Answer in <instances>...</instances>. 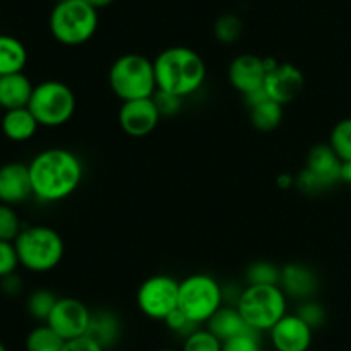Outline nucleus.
<instances>
[{
	"instance_id": "obj_9",
	"label": "nucleus",
	"mask_w": 351,
	"mask_h": 351,
	"mask_svg": "<svg viewBox=\"0 0 351 351\" xmlns=\"http://www.w3.org/2000/svg\"><path fill=\"white\" fill-rule=\"evenodd\" d=\"M343 161L329 144H317L307 154L305 168L295 177V185L307 194H319L341 182Z\"/></svg>"
},
{
	"instance_id": "obj_4",
	"label": "nucleus",
	"mask_w": 351,
	"mask_h": 351,
	"mask_svg": "<svg viewBox=\"0 0 351 351\" xmlns=\"http://www.w3.org/2000/svg\"><path fill=\"white\" fill-rule=\"evenodd\" d=\"M235 307L254 332H269L288 314V297L280 285H247Z\"/></svg>"
},
{
	"instance_id": "obj_28",
	"label": "nucleus",
	"mask_w": 351,
	"mask_h": 351,
	"mask_svg": "<svg viewBox=\"0 0 351 351\" xmlns=\"http://www.w3.org/2000/svg\"><path fill=\"white\" fill-rule=\"evenodd\" d=\"M281 267L267 261H256L245 271L247 285H280Z\"/></svg>"
},
{
	"instance_id": "obj_41",
	"label": "nucleus",
	"mask_w": 351,
	"mask_h": 351,
	"mask_svg": "<svg viewBox=\"0 0 351 351\" xmlns=\"http://www.w3.org/2000/svg\"><path fill=\"white\" fill-rule=\"evenodd\" d=\"M0 351H9V350H7V346H5V345H3V343H2V341H0Z\"/></svg>"
},
{
	"instance_id": "obj_19",
	"label": "nucleus",
	"mask_w": 351,
	"mask_h": 351,
	"mask_svg": "<svg viewBox=\"0 0 351 351\" xmlns=\"http://www.w3.org/2000/svg\"><path fill=\"white\" fill-rule=\"evenodd\" d=\"M38 129H40V123L29 112V108L7 110L0 120V130L10 143H27L36 136Z\"/></svg>"
},
{
	"instance_id": "obj_36",
	"label": "nucleus",
	"mask_w": 351,
	"mask_h": 351,
	"mask_svg": "<svg viewBox=\"0 0 351 351\" xmlns=\"http://www.w3.org/2000/svg\"><path fill=\"white\" fill-rule=\"evenodd\" d=\"M62 351H106L99 343H96L95 339L89 338V336H81V338L71 339V341H65L64 350Z\"/></svg>"
},
{
	"instance_id": "obj_21",
	"label": "nucleus",
	"mask_w": 351,
	"mask_h": 351,
	"mask_svg": "<svg viewBox=\"0 0 351 351\" xmlns=\"http://www.w3.org/2000/svg\"><path fill=\"white\" fill-rule=\"evenodd\" d=\"M206 328H208L221 343L230 341V339L233 338H239V336L249 335V332H254L252 329L247 326V322L243 321V317L240 315L239 308H237L235 305H223V307L209 319Z\"/></svg>"
},
{
	"instance_id": "obj_1",
	"label": "nucleus",
	"mask_w": 351,
	"mask_h": 351,
	"mask_svg": "<svg viewBox=\"0 0 351 351\" xmlns=\"http://www.w3.org/2000/svg\"><path fill=\"white\" fill-rule=\"evenodd\" d=\"M33 199L41 204H57L71 197L82 184L84 163L67 147H47L27 163Z\"/></svg>"
},
{
	"instance_id": "obj_3",
	"label": "nucleus",
	"mask_w": 351,
	"mask_h": 351,
	"mask_svg": "<svg viewBox=\"0 0 351 351\" xmlns=\"http://www.w3.org/2000/svg\"><path fill=\"white\" fill-rule=\"evenodd\" d=\"M19 266L29 273L45 274L58 267L65 256V242L60 233L47 225L24 226L16 240Z\"/></svg>"
},
{
	"instance_id": "obj_5",
	"label": "nucleus",
	"mask_w": 351,
	"mask_h": 351,
	"mask_svg": "<svg viewBox=\"0 0 351 351\" xmlns=\"http://www.w3.org/2000/svg\"><path fill=\"white\" fill-rule=\"evenodd\" d=\"M108 84L122 103L153 98L158 91L153 60L141 53L120 55L108 71Z\"/></svg>"
},
{
	"instance_id": "obj_40",
	"label": "nucleus",
	"mask_w": 351,
	"mask_h": 351,
	"mask_svg": "<svg viewBox=\"0 0 351 351\" xmlns=\"http://www.w3.org/2000/svg\"><path fill=\"white\" fill-rule=\"evenodd\" d=\"M156 351H182V350H177V348H161V350H156Z\"/></svg>"
},
{
	"instance_id": "obj_42",
	"label": "nucleus",
	"mask_w": 351,
	"mask_h": 351,
	"mask_svg": "<svg viewBox=\"0 0 351 351\" xmlns=\"http://www.w3.org/2000/svg\"><path fill=\"white\" fill-rule=\"evenodd\" d=\"M55 2H62V0H55Z\"/></svg>"
},
{
	"instance_id": "obj_22",
	"label": "nucleus",
	"mask_w": 351,
	"mask_h": 351,
	"mask_svg": "<svg viewBox=\"0 0 351 351\" xmlns=\"http://www.w3.org/2000/svg\"><path fill=\"white\" fill-rule=\"evenodd\" d=\"M27 50L23 41L9 34H0V77L24 72Z\"/></svg>"
},
{
	"instance_id": "obj_16",
	"label": "nucleus",
	"mask_w": 351,
	"mask_h": 351,
	"mask_svg": "<svg viewBox=\"0 0 351 351\" xmlns=\"http://www.w3.org/2000/svg\"><path fill=\"white\" fill-rule=\"evenodd\" d=\"M33 197L27 163L9 161L0 167V204L19 206Z\"/></svg>"
},
{
	"instance_id": "obj_12",
	"label": "nucleus",
	"mask_w": 351,
	"mask_h": 351,
	"mask_svg": "<svg viewBox=\"0 0 351 351\" xmlns=\"http://www.w3.org/2000/svg\"><path fill=\"white\" fill-rule=\"evenodd\" d=\"M161 120L153 98L136 99V101H123L119 110L120 129L130 137H146L154 132Z\"/></svg>"
},
{
	"instance_id": "obj_18",
	"label": "nucleus",
	"mask_w": 351,
	"mask_h": 351,
	"mask_svg": "<svg viewBox=\"0 0 351 351\" xmlns=\"http://www.w3.org/2000/svg\"><path fill=\"white\" fill-rule=\"evenodd\" d=\"M122 332L123 324L115 312L108 311V308L91 311V319H89L86 336L99 343L103 348L110 350L115 345H119V341L122 339Z\"/></svg>"
},
{
	"instance_id": "obj_8",
	"label": "nucleus",
	"mask_w": 351,
	"mask_h": 351,
	"mask_svg": "<svg viewBox=\"0 0 351 351\" xmlns=\"http://www.w3.org/2000/svg\"><path fill=\"white\" fill-rule=\"evenodd\" d=\"M75 106L77 99L71 86L57 79H47L40 84H34L27 108L38 120L40 127L57 129L71 122Z\"/></svg>"
},
{
	"instance_id": "obj_11",
	"label": "nucleus",
	"mask_w": 351,
	"mask_h": 351,
	"mask_svg": "<svg viewBox=\"0 0 351 351\" xmlns=\"http://www.w3.org/2000/svg\"><path fill=\"white\" fill-rule=\"evenodd\" d=\"M89 319H91V311L86 307L84 302L74 297H58L45 324L50 326L64 341H71L88 332Z\"/></svg>"
},
{
	"instance_id": "obj_23",
	"label": "nucleus",
	"mask_w": 351,
	"mask_h": 351,
	"mask_svg": "<svg viewBox=\"0 0 351 351\" xmlns=\"http://www.w3.org/2000/svg\"><path fill=\"white\" fill-rule=\"evenodd\" d=\"M250 122L261 132H271V130L278 129L283 122L285 117V106L280 103L273 101V99H264V101L257 103V105L250 106Z\"/></svg>"
},
{
	"instance_id": "obj_37",
	"label": "nucleus",
	"mask_w": 351,
	"mask_h": 351,
	"mask_svg": "<svg viewBox=\"0 0 351 351\" xmlns=\"http://www.w3.org/2000/svg\"><path fill=\"white\" fill-rule=\"evenodd\" d=\"M0 288H2V291L7 297H16V295H19L23 291V280H21L19 274L14 273L10 276L0 280Z\"/></svg>"
},
{
	"instance_id": "obj_13",
	"label": "nucleus",
	"mask_w": 351,
	"mask_h": 351,
	"mask_svg": "<svg viewBox=\"0 0 351 351\" xmlns=\"http://www.w3.org/2000/svg\"><path fill=\"white\" fill-rule=\"evenodd\" d=\"M266 67L264 57L254 53H240L230 62L228 81L235 91L247 96L264 88L266 81Z\"/></svg>"
},
{
	"instance_id": "obj_14",
	"label": "nucleus",
	"mask_w": 351,
	"mask_h": 351,
	"mask_svg": "<svg viewBox=\"0 0 351 351\" xmlns=\"http://www.w3.org/2000/svg\"><path fill=\"white\" fill-rule=\"evenodd\" d=\"M304 74L297 65L280 62L276 69L266 74L264 91H266L267 98L285 106L300 95L304 89Z\"/></svg>"
},
{
	"instance_id": "obj_26",
	"label": "nucleus",
	"mask_w": 351,
	"mask_h": 351,
	"mask_svg": "<svg viewBox=\"0 0 351 351\" xmlns=\"http://www.w3.org/2000/svg\"><path fill=\"white\" fill-rule=\"evenodd\" d=\"M329 146L332 147L339 160L343 163L351 161V117L343 119L332 127L331 136H329Z\"/></svg>"
},
{
	"instance_id": "obj_2",
	"label": "nucleus",
	"mask_w": 351,
	"mask_h": 351,
	"mask_svg": "<svg viewBox=\"0 0 351 351\" xmlns=\"http://www.w3.org/2000/svg\"><path fill=\"white\" fill-rule=\"evenodd\" d=\"M158 91L185 99L204 86L208 67L199 51L189 47H170L153 60Z\"/></svg>"
},
{
	"instance_id": "obj_7",
	"label": "nucleus",
	"mask_w": 351,
	"mask_h": 351,
	"mask_svg": "<svg viewBox=\"0 0 351 351\" xmlns=\"http://www.w3.org/2000/svg\"><path fill=\"white\" fill-rule=\"evenodd\" d=\"M225 305L223 287L208 273H194L180 281L178 308L195 326H206Z\"/></svg>"
},
{
	"instance_id": "obj_6",
	"label": "nucleus",
	"mask_w": 351,
	"mask_h": 351,
	"mask_svg": "<svg viewBox=\"0 0 351 351\" xmlns=\"http://www.w3.org/2000/svg\"><path fill=\"white\" fill-rule=\"evenodd\" d=\"M98 10L84 0H62L53 5L48 19L50 33L64 47H81L98 31Z\"/></svg>"
},
{
	"instance_id": "obj_39",
	"label": "nucleus",
	"mask_w": 351,
	"mask_h": 351,
	"mask_svg": "<svg viewBox=\"0 0 351 351\" xmlns=\"http://www.w3.org/2000/svg\"><path fill=\"white\" fill-rule=\"evenodd\" d=\"M341 182H345V184L351 185V161H348V163H343Z\"/></svg>"
},
{
	"instance_id": "obj_25",
	"label": "nucleus",
	"mask_w": 351,
	"mask_h": 351,
	"mask_svg": "<svg viewBox=\"0 0 351 351\" xmlns=\"http://www.w3.org/2000/svg\"><path fill=\"white\" fill-rule=\"evenodd\" d=\"M57 300L58 297L51 290H47V288H38V290L31 291V293L27 295V300H26L27 314H29L34 321L45 324V322L48 321V317H50Z\"/></svg>"
},
{
	"instance_id": "obj_24",
	"label": "nucleus",
	"mask_w": 351,
	"mask_h": 351,
	"mask_svg": "<svg viewBox=\"0 0 351 351\" xmlns=\"http://www.w3.org/2000/svg\"><path fill=\"white\" fill-rule=\"evenodd\" d=\"M65 341L47 324H40L31 329L26 336V351H62Z\"/></svg>"
},
{
	"instance_id": "obj_34",
	"label": "nucleus",
	"mask_w": 351,
	"mask_h": 351,
	"mask_svg": "<svg viewBox=\"0 0 351 351\" xmlns=\"http://www.w3.org/2000/svg\"><path fill=\"white\" fill-rule=\"evenodd\" d=\"M221 351H264L263 345L257 332H249V335L239 336L230 341L223 343Z\"/></svg>"
},
{
	"instance_id": "obj_35",
	"label": "nucleus",
	"mask_w": 351,
	"mask_h": 351,
	"mask_svg": "<svg viewBox=\"0 0 351 351\" xmlns=\"http://www.w3.org/2000/svg\"><path fill=\"white\" fill-rule=\"evenodd\" d=\"M154 103H156L158 110L161 113V119L163 117H173L180 112L182 108V103L184 99L178 98V96L170 95V93H163V91H156L153 96Z\"/></svg>"
},
{
	"instance_id": "obj_38",
	"label": "nucleus",
	"mask_w": 351,
	"mask_h": 351,
	"mask_svg": "<svg viewBox=\"0 0 351 351\" xmlns=\"http://www.w3.org/2000/svg\"><path fill=\"white\" fill-rule=\"evenodd\" d=\"M84 2L89 3V5L95 7V9L98 10V9H103V7L112 5V3L115 2V0H84Z\"/></svg>"
},
{
	"instance_id": "obj_20",
	"label": "nucleus",
	"mask_w": 351,
	"mask_h": 351,
	"mask_svg": "<svg viewBox=\"0 0 351 351\" xmlns=\"http://www.w3.org/2000/svg\"><path fill=\"white\" fill-rule=\"evenodd\" d=\"M34 84L24 72L0 77V108L7 110L27 108L33 96Z\"/></svg>"
},
{
	"instance_id": "obj_29",
	"label": "nucleus",
	"mask_w": 351,
	"mask_h": 351,
	"mask_svg": "<svg viewBox=\"0 0 351 351\" xmlns=\"http://www.w3.org/2000/svg\"><path fill=\"white\" fill-rule=\"evenodd\" d=\"M223 343L209 331L208 328H199L184 338L182 351H221Z\"/></svg>"
},
{
	"instance_id": "obj_15",
	"label": "nucleus",
	"mask_w": 351,
	"mask_h": 351,
	"mask_svg": "<svg viewBox=\"0 0 351 351\" xmlns=\"http://www.w3.org/2000/svg\"><path fill=\"white\" fill-rule=\"evenodd\" d=\"M269 338L276 351H308L314 341V329L297 314H287L271 329Z\"/></svg>"
},
{
	"instance_id": "obj_31",
	"label": "nucleus",
	"mask_w": 351,
	"mask_h": 351,
	"mask_svg": "<svg viewBox=\"0 0 351 351\" xmlns=\"http://www.w3.org/2000/svg\"><path fill=\"white\" fill-rule=\"evenodd\" d=\"M295 314L302 319L307 326H311L312 329H317L321 326H324L326 319H328V314H326V308L322 307L319 302H315L314 298L312 300L300 302V305L297 307V312Z\"/></svg>"
},
{
	"instance_id": "obj_10",
	"label": "nucleus",
	"mask_w": 351,
	"mask_h": 351,
	"mask_svg": "<svg viewBox=\"0 0 351 351\" xmlns=\"http://www.w3.org/2000/svg\"><path fill=\"white\" fill-rule=\"evenodd\" d=\"M180 281L170 274H153L139 285L136 293L141 314L153 321H163L178 308Z\"/></svg>"
},
{
	"instance_id": "obj_17",
	"label": "nucleus",
	"mask_w": 351,
	"mask_h": 351,
	"mask_svg": "<svg viewBox=\"0 0 351 351\" xmlns=\"http://www.w3.org/2000/svg\"><path fill=\"white\" fill-rule=\"evenodd\" d=\"M280 287L288 298L298 302L312 300L319 288L317 274L305 264L291 263L281 267Z\"/></svg>"
},
{
	"instance_id": "obj_27",
	"label": "nucleus",
	"mask_w": 351,
	"mask_h": 351,
	"mask_svg": "<svg viewBox=\"0 0 351 351\" xmlns=\"http://www.w3.org/2000/svg\"><path fill=\"white\" fill-rule=\"evenodd\" d=\"M213 31H215V36L219 43L232 45L242 36L243 23L237 14H223L216 19Z\"/></svg>"
},
{
	"instance_id": "obj_30",
	"label": "nucleus",
	"mask_w": 351,
	"mask_h": 351,
	"mask_svg": "<svg viewBox=\"0 0 351 351\" xmlns=\"http://www.w3.org/2000/svg\"><path fill=\"white\" fill-rule=\"evenodd\" d=\"M24 225L21 221L14 206L0 204V240L14 242L23 232Z\"/></svg>"
},
{
	"instance_id": "obj_32",
	"label": "nucleus",
	"mask_w": 351,
	"mask_h": 351,
	"mask_svg": "<svg viewBox=\"0 0 351 351\" xmlns=\"http://www.w3.org/2000/svg\"><path fill=\"white\" fill-rule=\"evenodd\" d=\"M17 267H19V257L14 242L0 240V280L17 273Z\"/></svg>"
},
{
	"instance_id": "obj_33",
	"label": "nucleus",
	"mask_w": 351,
	"mask_h": 351,
	"mask_svg": "<svg viewBox=\"0 0 351 351\" xmlns=\"http://www.w3.org/2000/svg\"><path fill=\"white\" fill-rule=\"evenodd\" d=\"M165 324H167V328L170 329L171 332L184 336V338H187V336L191 335V332H194L195 329L202 328V326H195L194 322L189 321L180 308H177L175 312H171V314L165 319Z\"/></svg>"
}]
</instances>
